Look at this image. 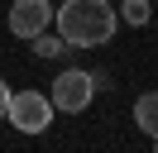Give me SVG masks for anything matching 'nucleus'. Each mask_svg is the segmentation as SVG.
<instances>
[{"label": "nucleus", "instance_id": "obj_1", "mask_svg": "<svg viewBox=\"0 0 158 153\" xmlns=\"http://www.w3.org/2000/svg\"><path fill=\"white\" fill-rule=\"evenodd\" d=\"M53 19H58V38L72 48H101L110 43V34H115L120 14L110 0H62L58 10H53Z\"/></svg>", "mask_w": 158, "mask_h": 153}, {"label": "nucleus", "instance_id": "obj_2", "mask_svg": "<svg viewBox=\"0 0 158 153\" xmlns=\"http://www.w3.org/2000/svg\"><path fill=\"white\" fill-rule=\"evenodd\" d=\"M5 120L19 134H43L53 124V101L39 91H10V105H5Z\"/></svg>", "mask_w": 158, "mask_h": 153}, {"label": "nucleus", "instance_id": "obj_3", "mask_svg": "<svg viewBox=\"0 0 158 153\" xmlns=\"http://www.w3.org/2000/svg\"><path fill=\"white\" fill-rule=\"evenodd\" d=\"M91 96H96V76L91 72H81V67H67V72L53 81V110H67V115H77V110H86L91 105Z\"/></svg>", "mask_w": 158, "mask_h": 153}, {"label": "nucleus", "instance_id": "obj_4", "mask_svg": "<svg viewBox=\"0 0 158 153\" xmlns=\"http://www.w3.org/2000/svg\"><path fill=\"white\" fill-rule=\"evenodd\" d=\"M53 24V5L48 0H15L10 5V34L15 38H34Z\"/></svg>", "mask_w": 158, "mask_h": 153}, {"label": "nucleus", "instance_id": "obj_5", "mask_svg": "<svg viewBox=\"0 0 158 153\" xmlns=\"http://www.w3.org/2000/svg\"><path fill=\"white\" fill-rule=\"evenodd\" d=\"M134 124L148 134V139H158V91H144L134 101Z\"/></svg>", "mask_w": 158, "mask_h": 153}, {"label": "nucleus", "instance_id": "obj_6", "mask_svg": "<svg viewBox=\"0 0 158 153\" xmlns=\"http://www.w3.org/2000/svg\"><path fill=\"white\" fill-rule=\"evenodd\" d=\"M148 14H153L148 0H125V19H129V24H148Z\"/></svg>", "mask_w": 158, "mask_h": 153}, {"label": "nucleus", "instance_id": "obj_7", "mask_svg": "<svg viewBox=\"0 0 158 153\" xmlns=\"http://www.w3.org/2000/svg\"><path fill=\"white\" fill-rule=\"evenodd\" d=\"M34 43H39V53H43V57H53V53L62 48V38H48V34H34Z\"/></svg>", "mask_w": 158, "mask_h": 153}, {"label": "nucleus", "instance_id": "obj_8", "mask_svg": "<svg viewBox=\"0 0 158 153\" xmlns=\"http://www.w3.org/2000/svg\"><path fill=\"white\" fill-rule=\"evenodd\" d=\"M5 105H10V86L0 81V120H5Z\"/></svg>", "mask_w": 158, "mask_h": 153}]
</instances>
